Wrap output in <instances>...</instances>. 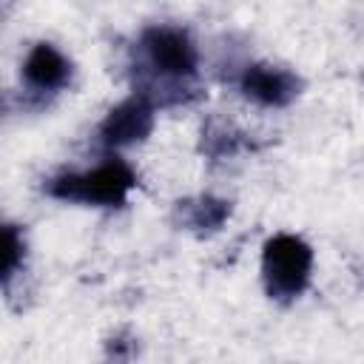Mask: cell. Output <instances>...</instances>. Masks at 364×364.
I'll list each match as a JSON object with an SVG mask.
<instances>
[{"label": "cell", "mask_w": 364, "mask_h": 364, "mask_svg": "<svg viewBox=\"0 0 364 364\" xmlns=\"http://www.w3.org/2000/svg\"><path fill=\"white\" fill-rule=\"evenodd\" d=\"M136 185V173L122 159H108L88 173H63L48 182V193L65 202H91L102 208H119L128 191Z\"/></svg>", "instance_id": "cell-1"}, {"label": "cell", "mask_w": 364, "mask_h": 364, "mask_svg": "<svg viewBox=\"0 0 364 364\" xmlns=\"http://www.w3.org/2000/svg\"><path fill=\"white\" fill-rule=\"evenodd\" d=\"M313 270V250L293 233H276L262 250V276L273 299L290 301L304 293Z\"/></svg>", "instance_id": "cell-2"}, {"label": "cell", "mask_w": 364, "mask_h": 364, "mask_svg": "<svg viewBox=\"0 0 364 364\" xmlns=\"http://www.w3.org/2000/svg\"><path fill=\"white\" fill-rule=\"evenodd\" d=\"M23 77L37 91H57L68 82L71 63L51 43H37L23 63Z\"/></svg>", "instance_id": "cell-6"}, {"label": "cell", "mask_w": 364, "mask_h": 364, "mask_svg": "<svg viewBox=\"0 0 364 364\" xmlns=\"http://www.w3.org/2000/svg\"><path fill=\"white\" fill-rule=\"evenodd\" d=\"M151 128H154V105L148 97L134 94L108 111V117L100 125V139L108 148H122L145 139Z\"/></svg>", "instance_id": "cell-4"}, {"label": "cell", "mask_w": 364, "mask_h": 364, "mask_svg": "<svg viewBox=\"0 0 364 364\" xmlns=\"http://www.w3.org/2000/svg\"><path fill=\"white\" fill-rule=\"evenodd\" d=\"M23 253H26V245H23V236L17 233L14 225H6L3 228V279L9 282L14 276V270L23 264Z\"/></svg>", "instance_id": "cell-8"}, {"label": "cell", "mask_w": 364, "mask_h": 364, "mask_svg": "<svg viewBox=\"0 0 364 364\" xmlns=\"http://www.w3.org/2000/svg\"><path fill=\"white\" fill-rule=\"evenodd\" d=\"M139 48L148 68L162 80H171L173 85L196 74V48L182 28L154 26L142 34Z\"/></svg>", "instance_id": "cell-3"}, {"label": "cell", "mask_w": 364, "mask_h": 364, "mask_svg": "<svg viewBox=\"0 0 364 364\" xmlns=\"http://www.w3.org/2000/svg\"><path fill=\"white\" fill-rule=\"evenodd\" d=\"M185 222L191 225V228H199V230H216L222 222H225V216L230 213V205L228 202H222V199H210V196H205V199H196V202H185Z\"/></svg>", "instance_id": "cell-7"}, {"label": "cell", "mask_w": 364, "mask_h": 364, "mask_svg": "<svg viewBox=\"0 0 364 364\" xmlns=\"http://www.w3.org/2000/svg\"><path fill=\"white\" fill-rule=\"evenodd\" d=\"M242 91H245V97L256 100L259 105L282 108V105H287L299 94V80L290 71H284V68L256 63V65H247L245 68V74H242Z\"/></svg>", "instance_id": "cell-5"}]
</instances>
